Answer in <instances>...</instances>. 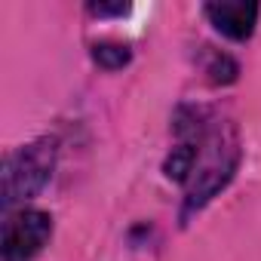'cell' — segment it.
<instances>
[{
  "label": "cell",
  "instance_id": "6da1fadb",
  "mask_svg": "<svg viewBox=\"0 0 261 261\" xmlns=\"http://www.w3.org/2000/svg\"><path fill=\"white\" fill-rule=\"evenodd\" d=\"M240 163V148H237V133L230 126H215L212 133H203L200 142V157L194 166V175L188 181V197H185V212L181 218L200 212L237 172Z\"/></svg>",
  "mask_w": 261,
  "mask_h": 261
},
{
  "label": "cell",
  "instance_id": "7a4b0ae2",
  "mask_svg": "<svg viewBox=\"0 0 261 261\" xmlns=\"http://www.w3.org/2000/svg\"><path fill=\"white\" fill-rule=\"evenodd\" d=\"M56 169V142L37 139L19 151H13L4 163V206L25 203L37 197Z\"/></svg>",
  "mask_w": 261,
  "mask_h": 261
},
{
  "label": "cell",
  "instance_id": "3957f363",
  "mask_svg": "<svg viewBox=\"0 0 261 261\" xmlns=\"http://www.w3.org/2000/svg\"><path fill=\"white\" fill-rule=\"evenodd\" d=\"M53 237V218L40 209H19L4 221V261H34Z\"/></svg>",
  "mask_w": 261,
  "mask_h": 261
},
{
  "label": "cell",
  "instance_id": "277c9868",
  "mask_svg": "<svg viewBox=\"0 0 261 261\" xmlns=\"http://www.w3.org/2000/svg\"><path fill=\"white\" fill-rule=\"evenodd\" d=\"M206 19L230 40H249L258 25V4L246 0H215L206 4Z\"/></svg>",
  "mask_w": 261,
  "mask_h": 261
},
{
  "label": "cell",
  "instance_id": "5b68a950",
  "mask_svg": "<svg viewBox=\"0 0 261 261\" xmlns=\"http://www.w3.org/2000/svg\"><path fill=\"white\" fill-rule=\"evenodd\" d=\"M92 59L101 65V68H108V71H117V68H123L129 59H133V53H129V46L126 43H95L92 46Z\"/></svg>",
  "mask_w": 261,
  "mask_h": 261
},
{
  "label": "cell",
  "instance_id": "8992f818",
  "mask_svg": "<svg viewBox=\"0 0 261 261\" xmlns=\"http://www.w3.org/2000/svg\"><path fill=\"white\" fill-rule=\"evenodd\" d=\"M209 80H212V83H233V80H237V65H233V59H227V56H212Z\"/></svg>",
  "mask_w": 261,
  "mask_h": 261
},
{
  "label": "cell",
  "instance_id": "52a82bcc",
  "mask_svg": "<svg viewBox=\"0 0 261 261\" xmlns=\"http://www.w3.org/2000/svg\"><path fill=\"white\" fill-rule=\"evenodd\" d=\"M86 10L92 16H98V19L101 16H126L129 13V4H89Z\"/></svg>",
  "mask_w": 261,
  "mask_h": 261
}]
</instances>
